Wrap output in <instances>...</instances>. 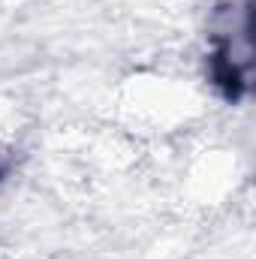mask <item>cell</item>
I'll list each match as a JSON object with an SVG mask.
<instances>
[{
	"mask_svg": "<svg viewBox=\"0 0 256 259\" xmlns=\"http://www.w3.org/2000/svg\"><path fill=\"white\" fill-rule=\"evenodd\" d=\"M247 66L238 64L232 55V39L229 36H214V52L208 58V72H211V84L220 91V97L226 103H241V97L247 94L250 81H247Z\"/></svg>",
	"mask_w": 256,
	"mask_h": 259,
	"instance_id": "6da1fadb",
	"label": "cell"
},
{
	"mask_svg": "<svg viewBox=\"0 0 256 259\" xmlns=\"http://www.w3.org/2000/svg\"><path fill=\"white\" fill-rule=\"evenodd\" d=\"M6 175H9V169H6V166H3V163H0V184H3V181H6Z\"/></svg>",
	"mask_w": 256,
	"mask_h": 259,
	"instance_id": "7a4b0ae2",
	"label": "cell"
}]
</instances>
